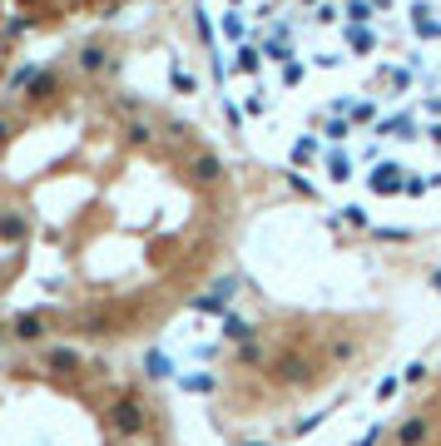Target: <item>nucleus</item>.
Wrapping results in <instances>:
<instances>
[{
    "instance_id": "9d476101",
    "label": "nucleus",
    "mask_w": 441,
    "mask_h": 446,
    "mask_svg": "<svg viewBox=\"0 0 441 446\" xmlns=\"http://www.w3.org/2000/svg\"><path fill=\"white\" fill-rule=\"evenodd\" d=\"M258 70H263V50L243 45V50H238V60H233V75H258Z\"/></svg>"
},
{
    "instance_id": "72a5a7b5",
    "label": "nucleus",
    "mask_w": 441,
    "mask_h": 446,
    "mask_svg": "<svg viewBox=\"0 0 441 446\" xmlns=\"http://www.w3.org/2000/svg\"><path fill=\"white\" fill-rule=\"evenodd\" d=\"M382 432H387V427H367V432H362V442H357V446H377V442H382Z\"/></svg>"
},
{
    "instance_id": "1a4fd4ad",
    "label": "nucleus",
    "mask_w": 441,
    "mask_h": 446,
    "mask_svg": "<svg viewBox=\"0 0 441 446\" xmlns=\"http://www.w3.org/2000/svg\"><path fill=\"white\" fill-rule=\"evenodd\" d=\"M80 70H85V75H100V70H110V50H105V45H90V50H80Z\"/></svg>"
},
{
    "instance_id": "a19ab883",
    "label": "nucleus",
    "mask_w": 441,
    "mask_h": 446,
    "mask_svg": "<svg viewBox=\"0 0 441 446\" xmlns=\"http://www.w3.org/2000/svg\"><path fill=\"white\" fill-rule=\"evenodd\" d=\"M243 446H273V442H243Z\"/></svg>"
},
{
    "instance_id": "ddd939ff",
    "label": "nucleus",
    "mask_w": 441,
    "mask_h": 446,
    "mask_svg": "<svg viewBox=\"0 0 441 446\" xmlns=\"http://www.w3.org/2000/svg\"><path fill=\"white\" fill-rule=\"evenodd\" d=\"M313 159H318V139H313V134H303V139L293 144V164L303 169V164H313Z\"/></svg>"
},
{
    "instance_id": "7c9ffc66",
    "label": "nucleus",
    "mask_w": 441,
    "mask_h": 446,
    "mask_svg": "<svg viewBox=\"0 0 441 446\" xmlns=\"http://www.w3.org/2000/svg\"><path fill=\"white\" fill-rule=\"evenodd\" d=\"M402 382H427V362H412V367L402 372Z\"/></svg>"
},
{
    "instance_id": "2eb2a0df",
    "label": "nucleus",
    "mask_w": 441,
    "mask_h": 446,
    "mask_svg": "<svg viewBox=\"0 0 441 446\" xmlns=\"http://www.w3.org/2000/svg\"><path fill=\"white\" fill-rule=\"evenodd\" d=\"M328 179H337V184H347V179H352V159H347L342 149L328 159Z\"/></svg>"
},
{
    "instance_id": "20e7f679",
    "label": "nucleus",
    "mask_w": 441,
    "mask_h": 446,
    "mask_svg": "<svg viewBox=\"0 0 441 446\" xmlns=\"http://www.w3.org/2000/svg\"><path fill=\"white\" fill-rule=\"evenodd\" d=\"M377 139H417V119H412V114L377 119Z\"/></svg>"
},
{
    "instance_id": "58836bf2",
    "label": "nucleus",
    "mask_w": 441,
    "mask_h": 446,
    "mask_svg": "<svg viewBox=\"0 0 441 446\" xmlns=\"http://www.w3.org/2000/svg\"><path fill=\"white\" fill-rule=\"evenodd\" d=\"M5 337H10V328H0V347H5Z\"/></svg>"
},
{
    "instance_id": "f8f14e48",
    "label": "nucleus",
    "mask_w": 441,
    "mask_h": 446,
    "mask_svg": "<svg viewBox=\"0 0 441 446\" xmlns=\"http://www.w3.org/2000/svg\"><path fill=\"white\" fill-rule=\"evenodd\" d=\"M223 337H228V342H248V337H253V328H248L238 313H223Z\"/></svg>"
},
{
    "instance_id": "c85d7f7f",
    "label": "nucleus",
    "mask_w": 441,
    "mask_h": 446,
    "mask_svg": "<svg viewBox=\"0 0 441 446\" xmlns=\"http://www.w3.org/2000/svg\"><path fill=\"white\" fill-rule=\"evenodd\" d=\"M387 80H392V90H407L412 85V70H387Z\"/></svg>"
},
{
    "instance_id": "9b49d317",
    "label": "nucleus",
    "mask_w": 441,
    "mask_h": 446,
    "mask_svg": "<svg viewBox=\"0 0 441 446\" xmlns=\"http://www.w3.org/2000/svg\"><path fill=\"white\" fill-rule=\"evenodd\" d=\"M45 367L70 372V367H80V352H75V347H50V352H45Z\"/></svg>"
},
{
    "instance_id": "473e14b6",
    "label": "nucleus",
    "mask_w": 441,
    "mask_h": 446,
    "mask_svg": "<svg viewBox=\"0 0 441 446\" xmlns=\"http://www.w3.org/2000/svg\"><path fill=\"white\" fill-rule=\"evenodd\" d=\"M214 293H219L223 303H228V298H233V293H238V278H223V283H219V288H214Z\"/></svg>"
},
{
    "instance_id": "a878e982",
    "label": "nucleus",
    "mask_w": 441,
    "mask_h": 446,
    "mask_svg": "<svg viewBox=\"0 0 441 446\" xmlns=\"http://www.w3.org/2000/svg\"><path fill=\"white\" fill-rule=\"evenodd\" d=\"M342 219L352 223V228H367V209H357V204H347V209H342Z\"/></svg>"
},
{
    "instance_id": "e433bc0d",
    "label": "nucleus",
    "mask_w": 441,
    "mask_h": 446,
    "mask_svg": "<svg viewBox=\"0 0 441 446\" xmlns=\"http://www.w3.org/2000/svg\"><path fill=\"white\" fill-rule=\"evenodd\" d=\"M432 283H437V288H441V268H432Z\"/></svg>"
},
{
    "instance_id": "0eeeda50",
    "label": "nucleus",
    "mask_w": 441,
    "mask_h": 446,
    "mask_svg": "<svg viewBox=\"0 0 441 446\" xmlns=\"http://www.w3.org/2000/svg\"><path fill=\"white\" fill-rule=\"evenodd\" d=\"M189 174H194L199 184H219V179H223V159H219V154H199Z\"/></svg>"
},
{
    "instance_id": "c756f323",
    "label": "nucleus",
    "mask_w": 441,
    "mask_h": 446,
    "mask_svg": "<svg viewBox=\"0 0 441 446\" xmlns=\"http://www.w3.org/2000/svg\"><path fill=\"white\" fill-rule=\"evenodd\" d=\"M258 357H263L258 342H243V347H238V362H258Z\"/></svg>"
},
{
    "instance_id": "6ab92c4d",
    "label": "nucleus",
    "mask_w": 441,
    "mask_h": 446,
    "mask_svg": "<svg viewBox=\"0 0 441 446\" xmlns=\"http://www.w3.org/2000/svg\"><path fill=\"white\" fill-rule=\"evenodd\" d=\"M169 80H174V90H179V95H199V80H194L184 65H174V75H169Z\"/></svg>"
},
{
    "instance_id": "dca6fc26",
    "label": "nucleus",
    "mask_w": 441,
    "mask_h": 446,
    "mask_svg": "<svg viewBox=\"0 0 441 446\" xmlns=\"http://www.w3.org/2000/svg\"><path fill=\"white\" fill-rule=\"evenodd\" d=\"M347 40H352V50H357V55H367V50H372V45H377V35H372V30H367V25H357V30H352V25H347Z\"/></svg>"
},
{
    "instance_id": "f257e3e1",
    "label": "nucleus",
    "mask_w": 441,
    "mask_h": 446,
    "mask_svg": "<svg viewBox=\"0 0 441 446\" xmlns=\"http://www.w3.org/2000/svg\"><path fill=\"white\" fill-rule=\"evenodd\" d=\"M110 427H114V437H139V432L149 427V412H144V402H139L134 392L114 397V407H110Z\"/></svg>"
},
{
    "instance_id": "b1692460",
    "label": "nucleus",
    "mask_w": 441,
    "mask_h": 446,
    "mask_svg": "<svg viewBox=\"0 0 441 446\" xmlns=\"http://www.w3.org/2000/svg\"><path fill=\"white\" fill-rule=\"evenodd\" d=\"M223 35H228V40H238V35H243V20H238V10H228V15H223Z\"/></svg>"
},
{
    "instance_id": "bb28decb",
    "label": "nucleus",
    "mask_w": 441,
    "mask_h": 446,
    "mask_svg": "<svg viewBox=\"0 0 441 446\" xmlns=\"http://www.w3.org/2000/svg\"><path fill=\"white\" fill-rule=\"evenodd\" d=\"M372 233H377V238H387V243H407V238H412L407 228H372Z\"/></svg>"
},
{
    "instance_id": "aec40b11",
    "label": "nucleus",
    "mask_w": 441,
    "mask_h": 446,
    "mask_svg": "<svg viewBox=\"0 0 441 446\" xmlns=\"http://www.w3.org/2000/svg\"><path fill=\"white\" fill-rule=\"evenodd\" d=\"M352 124H377V105H372V100H362V105H352Z\"/></svg>"
},
{
    "instance_id": "5701e85b",
    "label": "nucleus",
    "mask_w": 441,
    "mask_h": 446,
    "mask_svg": "<svg viewBox=\"0 0 441 446\" xmlns=\"http://www.w3.org/2000/svg\"><path fill=\"white\" fill-rule=\"evenodd\" d=\"M20 233H25V219H15V214L0 219V238H20Z\"/></svg>"
},
{
    "instance_id": "6e6552de",
    "label": "nucleus",
    "mask_w": 441,
    "mask_h": 446,
    "mask_svg": "<svg viewBox=\"0 0 441 446\" xmlns=\"http://www.w3.org/2000/svg\"><path fill=\"white\" fill-rule=\"evenodd\" d=\"M144 377H154V382H164V377H174V362H169V352H144Z\"/></svg>"
},
{
    "instance_id": "a211bd4d",
    "label": "nucleus",
    "mask_w": 441,
    "mask_h": 446,
    "mask_svg": "<svg viewBox=\"0 0 441 446\" xmlns=\"http://www.w3.org/2000/svg\"><path fill=\"white\" fill-rule=\"evenodd\" d=\"M412 20H417V35H441V25L432 20V10H427V5H412Z\"/></svg>"
},
{
    "instance_id": "423d86ee",
    "label": "nucleus",
    "mask_w": 441,
    "mask_h": 446,
    "mask_svg": "<svg viewBox=\"0 0 441 446\" xmlns=\"http://www.w3.org/2000/svg\"><path fill=\"white\" fill-rule=\"evenodd\" d=\"M278 372H283V382H308L313 377V362L303 352H288V357H278Z\"/></svg>"
},
{
    "instance_id": "c9c22d12",
    "label": "nucleus",
    "mask_w": 441,
    "mask_h": 446,
    "mask_svg": "<svg viewBox=\"0 0 441 446\" xmlns=\"http://www.w3.org/2000/svg\"><path fill=\"white\" fill-rule=\"evenodd\" d=\"M223 114H228V124H233V129H243V114H238V105H233V100L223 105Z\"/></svg>"
},
{
    "instance_id": "37998d69",
    "label": "nucleus",
    "mask_w": 441,
    "mask_h": 446,
    "mask_svg": "<svg viewBox=\"0 0 441 446\" xmlns=\"http://www.w3.org/2000/svg\"><path fill=\"white\" fill-rule=\"evenodd\" d=\"M303 5H308V0H303Z\"/></svg>"
},
{
    "instance_id": "f3484780",
    "label": "nucleus",
    "mask_w": 441,
    "mask_h": 446,
    "mask_svg": "<svg viewBox=\"0 0 441 446\" xmlns=\"http://www.w3.org/2000/svg\"><path fill=\"white\" fill-rule=\"evenodd\" d=\"M179 387H184V392H214L219 382H214L209 372H189V377H179Z\"/></svg>"
},
{
    "instance_id": "4468645a",
    "label": "nucleus",
    "mask_w": 441,
    "mask_h": 446,
    "mask_svg": "<svg viewBox=\"0 0 441 446\" xmlns=\"http://www.w3.org/2000/svg\"><path fill=\"white\" fill-rule=\"evenodd\" d=\"M372 15H377L372 0H347V20H352V25H372Z\"/></svg>"
},
{
    "instance_id": "f704fd0d",
    "label": "nucleus",
    "mask_w": 441,
    "mask_h": 446,
    "mask_svg": "<svg viewBox=\"0 0 441 446\" xmlns=\"http://www.w3.org/2000/svg\"><path fill=\"white\" fill-rule=\"evenodd\" d=\"M129 139L134 144H149V124H129Z\"/></svg>"
},
{
    "instance_id": "393cba45",
    "label": "nucleus",
    "mask_w": 441,
    "mask_h": 446,
    "mask_svg": "<svg viewBox=\"0 0 441 446\" xmlns=\"http://www.w3.org/2000/svg\"><path fill=\"white\" fill-rule=\"evenodd\" d=\"M347 134H352V129H347V119H342V114H337V119H332V124H328V139H332V144H342V139H347Z\"/></svg>"
},
{
    "instance_id": "cd10ccee",
    "label": "nucleus",
    "mask_w": 441,
    "mask_h": 446,
    "mask_svg": "<svg viewBox=\"0 0 441 446\" xmlns=\"http://www.w3.org/2000/svg\"><path fill=\"white\" fill-rule=\"evenodd\" d=\"M298 80H303V65L288 60V65H283V85H298Z\"/></svg>"
},
{
    "instance_id": "79ce46f5",
    "label": "nucleus",
    "mask_w": 441,
    "mask_h": 446,
    "mask_svg": "<svg viewBox=\"0 0 441 446\" xmlns=\"http://www.w3.org/2000/svg\"><path fill=\"white\" fill-rule=\"evenodd\" d=\"M0 134H5V119H0Z\"/></svg>"
},
{
    "instance_id": "4c0bfd02",
    "label": "nucleus",
    "mask_w": 441,
    "mask_h": 446,
    "mask_svg": "<svg viewBox=\"0 0 441 446\" xmlns=\"http://www.w3.org/2000/svg\"><path fill=\"white\" fill-rule=\"evenodd\" d=\"M372 5H377V10H387V5H392V0H372Z\"/></svg>"
},
{
    "instance_id": "412c9836",
    "label": "nucleus",
    "mask_w": 441,
    "mask_h": 446,
    "mask_svg": "<svg viewBox=\"0 0 441 446\" xmlns=\"http://www.w3.org/2000/svg\"><path fill=\"white\" fill-rule=\"evenodd\" d=\"M397 392H402V377H382L377 382V402H392Z\"/></svg>"
},
{
    "instance_id": "ea45409f",
    "label": "nucleus",
    "mask_w": 441,
    "mask_h": 446,
    "mask_svg": "<svg viewBox=\"0 0 441 446\" xmlns=\"http://www.w3.org/2000/svg\"><path fill=\"white\" fill-rule=\"evenodd\" d=\"M427 110H437V114H441V100H437V105H432V100H427Z\"/></svg>"
},
{
    "instance_id": "39448f33",
    "label": "nucleus",
    "mask_w": 441,
    "mask_h": 446,
    "mask_svg": "<svg viewBox=\"0 0 441 446\" xmlns=\"http://www.w3.org/2000/svg\"><path fill=\"white\" fill-rule=\"evenodd\" d=\"M10 337H15V342H40V337H45V318H40V313H20V318L10 323Z\"/></svg>"
},
{
    "instance_id": "2f4dec72",
    "label": "nucleus",
    "mask_w": 441,
    "mask_h": 446,
    "mask_svg": "<svg viewBox=\"0 0 441 446\" xmlns=\"http://www.w3.org/2000/svg\"><path fill=\"white\" fill-rule=\"evenodd\" d=\"M402 194H412V199H417V194H427V179H422V174H417V179H407V184H402Z\"/></svg>"
},
{
    "instance_id": "4be33fe9",
    "label": "nucleus",
    "mask_w": 441,
    "mask_h": 446,
    "mask_svg": "<svg viewBox=\"0 0 441 446\" xmlns=\"http://www.w3.org/2000/svg\"><path fill=\"white\" fill-rule=\"evenodd\" d=\"M194 308L199 313H223V298L219 293H204V298H194Z\"/></svg>"
},
{
    "instance_id": "f03ea898",
    "label": "nucleus",
    "mask_w": 441,
    "mask_h": 446,
    "mask_svg": "<svg viewBox=\"0 0 441 446\" xmlns=\"http://www.w3.org/2000/svg\"><path fill=\"white\" fill-rule=\"evenodd\" d=\"M402 174H407L402 164H377V169L367 174V189H372V194H402V184H407Z\"/></svg>"
},
{
    "instance_id": "7ed1b4c3",
    "label": "nucleus",
    "mask_w": 441,
    "mask_h": 446,
    "mask_svg": "<svg viewBox=\"0 0 441 446\" xmlns=\"http://www.w3.org/2000/svg\"><path fill=\"white\" fill-rule=\"evenodd\" d=\"M427 437H432V412H422V417L402 422V427H397V437H392V446H422Z\"/></svg>"
}]
</instances>
